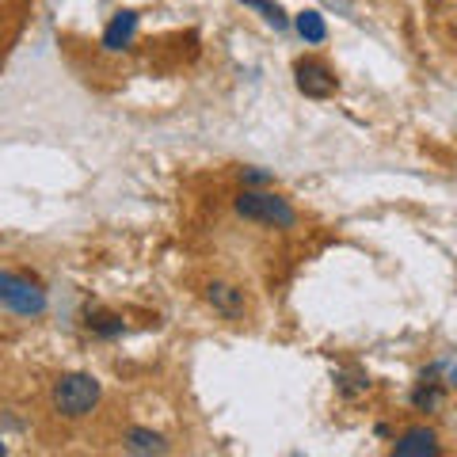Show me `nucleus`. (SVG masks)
Segmentation results:
<instances>
[{"instance_id":"obj_3","label":"nucleus","mask_w":457,"mask_h":457,"mask_svg":"<svg viewBox=\"0 0 457 457\" xmlns=\"http://www.w3.org/2000/svg\"><path fill=\"white\" fill-rule=\"evenodd\" d=\"M46 305V290L38 282L16 275V270H0V309L16 312V317H42Z\"/></svg>"},{"instance_id":"obj_13","label":"nucleus","mask_w":457,"mask_h":457,"mask_svg":"<svg viewBox=\"0 0 457 457\" xmlns=\"http://www.w3.org/2000/svg\"><path fill=\"white\" fill-rule=\"evenodd\" d=\"M240 179H245V187H263V183H270V171L245 168V171H240Z\"/></svg>"},{"instance_id":"obj_11","label":"nucleus","mask_w":457,"mask_h":457,"mask_svg":"<svg viewBox=\"0 0 457 457\" xmlns=\"http://www.w3.org/2000/svg\"><path fill=\"white\" fill-rule=\"evenodd\" d=\"M88 328L96 336H104V339H114V336L126 332L122 317H114V312H96V317H88Z\"/></svg>"},{"instance_id":"obj_4","label":"nucleus","mask_w":457,"mask_h":457,"mask_svg":"<svg viewBox=\"0 0 457 457\" xmlns=\"http://www.w3.org/2000/svg\"><path fill=\"white\" fill-rule=\"evenodd\" d=\"M294 80H297V92L309 99H328L339 92V77L324 62H317V57H302L294 65Z\"/></svg>"},{"instance_id":"obj_2","label":"nucleus","mask_w":457,"mask_h":457,"mask_svg":"<svg viewBox=\"0 0 457 457\" xmlns=\"http://www.w3.org/2000/svg\"><path fill=\"white\" fill-rule=\"evenodd\" d=\"M237 213L245 221H255V225H267V228H294L297 225V213L294 206L286 203L282 195L275 191H260V187H245L237 195Z\"/></svg>"},{"instance_id":"obj_7","label":"nucleus","mask_w":457,"mask_h":457,"mask_svg":"<svg viewBox=\"0 0 457 457\" xmlns=\"http://www.w3.org/2000/svg\"><path fill=\"white\" fill-rule=\"evenodd\" d=\"M134 35H137V12H119L104 31V50H126Z\"/></svg>"},{"instance_id":"obj_6","label":"nucleus","mask_w":457,"mask_h":457,"mask_svg":"<svg viewBox=\"0 0 457 457\" xmlns=\"http://www.w3.org/2000/svg\"><path fill=\"white\" fill-rule=\"evenodd\" d=\"M206 302L218 309L221 317H228V320L245 317V309H248L245 290H237V286H228V282H210V286H206Z\"/></svg>"},{"instance_id":"obj_5","label":"nucleus","mask_w":457,"mask_h":457,"mask_svg":"<svg viewBox=\"0 0 457 457\" xmlns=\"http://www.w3.org/2000/svg\"><path fill=\"white\" fill-rule=\"evenodd\" d=\"M438 450L442 446H438V435L431 431V427H411V431H404L393 442L396 457H435Z\"/></svg>"},{"instance_id":"obj_16","label":"nucleus","mask_w":457,"mask_h":457,"mask_svg":"<svg viewBox=\"0 0 457 457\" xmlns=\"http://www.w3.org/2000/svg\"><path fill=\"white\" fill-rule=\"evenodd\" d=\"M450 378H453V385H457V370H453V374H450Z\"/></svg>"},{"instance_id":"obj_15","label":"nucleus","mask_w":457,"mask_h":457,"mask_svg":"<svg viewBox=\"0 0 457 457\" xmlns=\"http://www.w3.org/2000/svg\"><path fill=\"white\" fill-rule=\"evenodd\" d=\"M8 453V446H4V442H0V457H4Z\"/></svg>"},{"instance_id":"obj_14","label":"nucleus","mask_w":457,"mask_h":457,"mask_svg":"<svg viewBox=\"0 0 457 457\" xmlns=\"http://www.w3.org/2000/svg\"><path fill=\"white\" fill-rule=\"evenodd\" d=\"M339 389L343 393H362V389H370V378H362V374H354V378H339Z\"/></svg>"},{"instance_id":"obj_9","label":"nucleus","mask_w":457,"mask_h":457,"mask_svg":"<svg viewBox=\"0 0 457 457\" xmlns=\"http://www.w3.org/2000/svg\"><path fill=\"white\" fill-rule=\"evenodd\" d=\"M297 35H302L305 42H324L328 38V27H324L320 12H302V16H297Z\"/></svg>"},{"instance_id":"obj_1","label":"nucleus","mask_w":457,"mask_h":457,"mask_svg":"<svg viewBox=\"0 0 457 457\" xmlns=\"http://www.w3.org/2000/svg\"><path fill=\"white\" fill-rule=\"evenodd\" d=\"M99 381L92 374H62L54 381V389H50V404L57 416H65V420H84V416H92V408L99 404Z\"/></svg>"},{"instance_id":"obj_8","label":"nucleus","mask_w":457,"mask_h":457,"mask_svg":"<svg viewBox=\"0 0 457 457\" xmlns=\"http://www.w3.org/2000/svg\"><path fill=\"white\" fill-rule=\"evenodd\" d=\"M126 450H134V453H168V442L156 431H141V427H134V431L126 435Z\"/></svg>"},{"instance_id":"obj_10","label":"nucleus","mask_w":457,"mask_h":457,"mask_svg":"<svg viewBox=\"0 0 457 457\" xmlns=\"http://www.w3.org/2000/svg\"><path fill=\"white\" fill-rule=\"evenodd\" d=\"M438 400H442L438 381H427V378H423V381L416 385V393H411V408H416V411H435Z\"/></svg>"},{"instance_id":"obj_12","label":"nucleus","mask_w":457,"mask_h":457,"mask_svg":"<svg viewBox=\"0 0 457 457\" xmlns=\"http://www.w3.org/2000/svg\"><path fill=\"white\" fill-rule=\"evenodd\" d=\"M240 4L255 8V12H260V16H263L270 27H278V31H286V27H290V20H286V12H282L278 4H270V0H240Z\"/></svg>"}]
</instances>
